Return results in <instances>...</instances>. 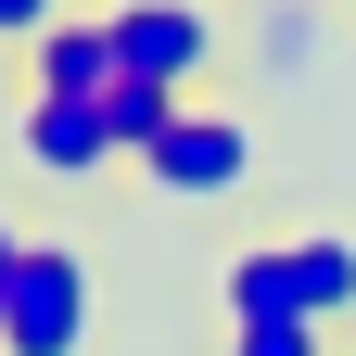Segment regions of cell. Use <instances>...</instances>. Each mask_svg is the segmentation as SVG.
I'll use <instances>...</instances> for the list:
<instances>
[{
    "mask_svg": "<svg viewBox=\"0 0 356 356\" xmlns=\"http://www.w3.org/2000/svg\"><path fill=\"white\" fill-rule=\"evenodd\" d=\"M229 356H331V331L318 318H254V331H229Z\"/></svg>",
    "mask_w": 356,
    "mask_h": 356,
    "instance_id": "obj_9",
    "label": "cell"
},
{
    "mask_svg": "<svg viewBox=\"0 0 356 356\" xmlns=\"http://www.w3.org/2000/svg\"><path fill=\"white\" fill-rule=\"evenodd\" d=\"M178 115H191L178 89H153V76H115V89H102V140H115V165H140V153L165 140Z\"/></svg>",
    "mask_w": 356,
    "mask_h": 356,
    "instance_id": "obj_7",
    "label": "cell"
},
{
    "mask_svg": "<svg viewBox=\"0 0 356 356\" xmlns=\"http://www.w3.org/2000/svg\"><path fill=\"white\" fill-rule=\"evenodd\" d=\"M26 76H38V102H102V89H115V26L102 13H64L26 51Z\"/></svg>",
    "mask_w": 356,
    "mask_h": 356,
    "instance_id": "obj_6",
    "label": "cell"
},
{
    "mask_svg": "<svg viewBox=\"0 0 356 356\" xmlns=\"http://www.w3.org/2000/svg\"><path fill=\"white\" fill-rule=\"evenodd\" d=\"M89 254L76 242H26L13 305H0V356H89Z\"/></svg>",
    "mask_w": 356,
    "mask_h": 356,
    "instance_id": "obj_2",
    "label": "cell"
},
{
    "mask_svg": "<svg viewBox=\"0 0 356 356\" xmlns=\"http://www.w3.org/2000/svg\"><path fill=\"white\" fill-rule=\"evenodd\" d=\"M115 76H153V89H178V102H204V76H216V13L204 0H115Z\"/></svg>",
    "mask_w": 356,
    "mask_h": 356,
    "instance_id": "obj_3",
    "label": "cell"
},
{
    "mask_svg": "<svg viewBox=\"0 0 356 356\" xmlns=\"http://www.w3.org/2000/svg\"><path fill=\"white\" fill-rule=\"evenodd\" d=\"M127 178H140L153 204H229L242 178H254V127H242V115H216V102H191V115H178Z\"/></svg>",
    "mask_w": 356,
    "mask_h": 356,
    "instance_id": "obj_4",
    "label": "cell"
},
{
    "mask_svg": "<svg viewBox=\"0 0 356 356\" xmlns=\"http://www.w3.org/2000/svg\"><path fill=\"white\" fill-rule=\"evenodd\" d=\"M51 26H64V0H0V51H38Z\"/></svg>",
    "mask_w": 356,
    "mask_h": 356,
    "instance_id": "obj_10",
    "label": "cell"
},
{
    "mask_svg": "<svg viewBox=\"0 0 356 356\" xmlns=\"http://www.w3.org/2000/svg\"><path fill=\"white\" fill-rule=\"evenodd\" d=\"M216 305H229V331H254V318H318L331 331L356 305V242L343 229H280V242L216 267Z\"/></svg>",
    "mask_w": 356,
    "mask_h": 356,
    "instance_id": "obj_1",
    "label": "cell"
},
{
    "mask_svg": "<svg viewBox=\"0 0 356 356\" xmlns=\"http://www.w3.org/2000/svg\"><path fill=\"white\" fill-rule=\"evenodd\" d=\"M343 13H356V0H343Z\"/></svg>",
    "mask_w": 356,
    "mask_h": 356,
    "instance_id": "obj_12",
    "label": "cell"
},
{
    "mask_svg": "<svg viewBox=\"0 0 356 356\" xmlns=\"http://www.w3.org/2000/svg\"><path fill=\"white\" fill-rule=\"evenodd\" d=\"M13 267H26V229L0 216V305H13Z\"/></svg>",
    "mask_w": 356,
    "mask_h": 356,
    "instance_id": "obj_11",
    "label": "cell"
},
{
    "mask_svg": "<svg viewBox=\"0 0 356 356\" xmlns=\"http://www.w3.org/2000/svg\"><path fill=\"white\" fill-rule=\"evenodd\" d=\"M13 140H26V165H38V178H64V191L115 165V140H102V102H38V89H26V127H13Z\"/></svg>",
    "mask_w": 356,
    "mask_h": 356,
    "instance_id": "obj_5",
    "label": "cell"
},
{
    "mask_svg": "<svg viewBox=\"0 0 356 356\" xmlns=\"http://www.w3.org/2000/svg\"><path fill=\"white\" fill-rule=\"evenodd\" d=\"M318 0H254V64H280V76H305V51H318Z\"/></svg>",
    "mask_w": 356,
    "mask_h": 356,
    "instance_id": "obj_8",
    "label": "cell"
}]
</instances>
